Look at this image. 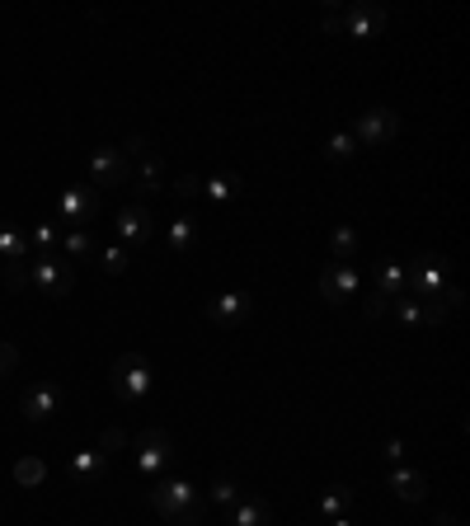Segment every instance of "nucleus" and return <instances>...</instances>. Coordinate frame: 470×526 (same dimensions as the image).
I'll return each mask as SVG.
<instances>
[{"label":"nucleus","mask_w":470,"mask_h":526,"mask_svg":"<svg viewBox=\"0 0 470 526\" xmlns=\"http://www.w3.org/2000/svg\"><path fill=\"white\" fill-rule=\"evenodd\" d=\"M151 508L174 526H203V489H193L188 480H156Z\"/></svg>","instance_id":"obj_1"},{"label":"nucleus","mask_w":470,"mask_h":526,"mask_svg":"<svg viewBox=\"0 0 470 526\" xmlns=\"http://www.w3.org/2000/svg\"><path fill=\"white\" fill-rule=\"evenodd\" d=\"M320 29L325 33H344L353 43H367V38H381L386 33V10L381 5H344V10H334L329 5L325 15H320Z\"/></svg>","instance_id":"obj_2"},{"label":"nucleus","mask_w":470,"mask_h":526,"mask_svg":"<svg viewBox=\"0 0 470 526\" xmlns=\"http://www.w3.org/2000/svg\"><path fill=\"white\" fill-rule=\"evenodd\" d=\"M113 395L127 404V409H137L141 400H151V390H156V376H151V362L141 353H123L118 362H113Z\"/></svg>","instance_id":"obj_3"},{"label":"nucleus","mask_w":470,"mask_h":526,"mask_svg":"<svg viewBox=\"0 0 470 526\" xmlns=\"http://www.w3.org/2000/svg\"><path fill=\"white\" fill-rule=\"evenodd\" d=\"M405 292H409V268L395 259V254H381V259H376L372 296H367V320H381V315L391 310V301H400Z\"/></svg>","instance_id":"obj_4"},{"label":"nucleus","mask_w":470,"mask_h":526,"mask_svg":"<svg viewBox=\"0 0 470 526\" xmlns=\"http://www.w3.org/2000/svg\"><path fill=\"white\" fill-rule=\"evenodd\" d=\"M29 287L47 301H62L76 287V263H66L62 254H29Z\"/></svg>","instance_id":"obj_5"},{"label":"nucleus","mask_w":470,"mask_h":526,"mask_svg":"<svg viewBox=\"0 0 470 526\" xmlns=\"http://www.w3.org/2000/svg\"><path fill=\"white\" fill-rule=\"evenodd\" d=\"M127 160H137V174H132V184H137L141 198H156V193H165V165H160V151L151 137H127L123 146ZM137 198V202H141Z\"/></svg>","instance_id":"obj_6"},{"label":"nucleus","mask_w":470,"mask_h":526,"mask_svg":"<svg viewBox=\"0 0 470 526\" xmlns=\"http://www.w3.org/2000/svg\"><path fill=\"white\" fill-rule=\"evenodd\" d=\"M170 461H174V437L165 433V428H146V433L132 442V465H137L141 480H160Z\"/></svg>","instance_id":"obj_7"},{"label":"nucleus","mask_w":470,"mask_h":526,"mask_svg":"<svg viewBox=\"0 0 470 526\" xmlns=\"http://www.w3.org/2000/svg\"><path fill=\"white\" fill-rule=\"evenodd\" d=\"M452 263L433 254V249H423L419 259H414V273H409V296H419V301H442V292L452 287Z\"/></svg>","instance_id":"obj_8"},{"label":"nucleus","mask_w":470,"mask_h":526,"mask_svg":"<svg viewBox=\"0 0 470 526\" xmlns=\"http://www.w3.org/2000/svg\"><path fill=\"white\" fill-rule=\"evenodd\" d=\"M57 217H62L66 231H90L94 221H99V188H90V184L62 188V198H57Z\"/></svg>","instance_id":"obj_9"},{"label":"nucleus","mask_w":470,"mask_h":526,"mask_svg":"<svg viewBox=\"0 0 470 526\" xmlns=\"http://www.w3.org/2000/svg\"><path fill=\"white\" fill-rule=\"evenodd\" d=\"M113 231H118V245H123L127 254L146 249L151 240H156V221H151V207H146V202H127V207H118V217H113Z\"/></svg>","instance_id":"obj_10"},{"label":"nucleus","mask_w":470,"mask_h":526,"mask_svg":"<svg viewBox=\"0 0 470 526\" xmlns=\"http://www.w3.org/2000/svg\"><path fill=\"white\" fill-rule=\"evenodd\" d=\"M362 292V268L348 259H329L325 268H320V296H325L329 306H344V301H353V296Z\"/></svg>","instance_id":"obj_11"},{"label":"nucleus","mask_w":470,"mask_h":526,"mask_svg":"<svg viewBox=\"0 0 470 526\" xmlns=\"http://www.w3.org/2000/svg\"><path fill=\"white\" fill-rule=\"evenodd\" d=\"M400 137V113L395 109H367L353 123V141H358V151H376V146H391Z\"/></svg>","instance_id":"obj_12"},{"label":"nucleus","mask_w":470,"mask_h":526,"mask_svg":"<svg viewBox=\"0 0 470 526\" xmlns=\"http://www.w3.org/2000/svg\"><path fill=\"white\" fill-rule=\"evenodd\" d=\"M203 315L212 325H226V329H240L245 320L254 315V292L250 287H235V292H221L203 306Z\"/></svg>","instance_id":"obj_13"},{"label":"nucleus","mask_w":470,"mask_h":526,"mask_svg":"<svg viewBox=\"0 0 470 526\" xmlns=\"http://www.w3.org/2000/svg\"><path fill=\"white\" fill-rule=\"evenodd\" d=\"M127 179H132V165H127L123 146H99L90 155V179H85L90 188H123Z\"/></svg>","instance_id":"obj_14"},{"label":"nucleus","mask_w":470,"mask_h":526,"mask_svg":"<svg viewBox=\"0 0 470 526\" xmlns=\"http://www.w3.org/2000/svg\"><path fill=\"white\" fill-rule=\"evenodd\" d=\"M19 409L29 423H47L52 414H62V386L57 381H33L24 395H19Z\"/></svg>","instance_id":"obj_15"},{"label":"nucleus","mask_w":470,"mask_h":526,"mask_svg":"<svg viewBox=\"0 0 470 526\" xmlns=\"http://www.w3.org/2000/svg\"><path fill=\"white\" fill-rule=\"evenodd\" d=\"M165 249H170V254H179V259H184V254H193V249H198V217L179 212V217L165 226Z\"/></svg>","instance_id":"obj_16"},{"label":"nucleus","mask_w":470,"mask_h":526,"mask_svg":"<svg viewBox=\"0 0 470 526\" xmlns=\"http://www.w3.org/2000/svg\"><path fill=\"white\" fill-rule=\"evenodd\" d=\"M245 193V184L235 179V174H207V179H198V198H207L212 207H226V202H235Z\"/></svg>","instance_id":"obj_17"},{"label":"nucleus","mask_w":470,"mask_h":526,"mask_svg":"<svg viewBox=\"0 0 470 526\" xmlns=\"http://www.w3.org/2000/svg\"><path fill=\"white\" fill-rule=\"evenodd\" d=\"M15 263H29V231L5 221L0 226V268H15Z\"/></svg>","instance_id":"obj_18"},{"label":"nucleus","mask_w":470,"mask_h":526,"mask_svg":"<svg viewBox=\"0 0 470 526\" xmlns=\"http://www.w3.org/2000/svg\"><path fill=\"white\" fill-rule=\"evenodd\" d=\"M104 465H109V456H104V451H71L66 475H71L76 484H94L99 475H104Z\"/></svg>","instance_id":"obj_19"},{"label":"nucleus","mask_w":470,"mask_h":526,"mask_svg":"<svg viewBox=\"0 0 470 526\" xmlns=\"http://www.w3.org/2000/svg\"><path fill=\"white\" fill-rule=\"evenodd\" d=\"M226 522H231V526H268V522H273V508H268V498L245 494L231 508V517H226Z\"/></svg>","instance_id":"obj_20"},{"label":"nucleus","mask_w":470,"mask_h":526,"mask_svg":"<svg viewBox=\"0 0 470 526\" xmlns=\"http://www.w3.org/2000/svg\"><path fill=\"white\" fill-rule=\"evenodd\" d=\"M391 494L405 498V503H423V498H428V480H423L419 470H405V465H395V470H391Z\"/></svg>","instance_id":"obj_21"},{"label":"nucleus","mask_w":470,"mask_h":526,"mask_svg":"<svg viewBox=\"0 0 470 526\" xmlns=\"http://www.w3.org/2000/svg\"><path fill=\"white\" fill-rule=\"evenodd\" d=\"M386 315H395V325L400 329H428V306H423L419 296H400V301H391V310Z\"/></svg>","instance_id":"obj_22"},{"label":"nucleus","mask_w":470,"mask_h":526,"mask_svg":"<svg viewBox=\"0 0 470 526\" xmlns=\"http://www.w3.org/2000/svg\"><path fill=\"white\" fill-rule=\"evenodd\" d=\"M66 263H85L90 254H99L94 245V231H62V249H57Z\"/></svg>","instance_id":"obj_23"},{"label":"nucleus","mask_w":470,"mask_h":526,"mask_svg":"<svg viewBox=\"0 0 470 526\" xmlns=\"http://www.w3.org/2000/svg\"><path fill=\"white\" fill-rule=\"evenodd\" d=\"M353 503H358V494H353L348 484H334V489H325V494H320V517H325V522H334V517H348V508H353Z\"/></svg>","instance_id":"obj_24"},{"label":"nucleus","mask_w":470,"mask_h":526,"mask_svg":"<svg viewBox=\"0 0 470 526\" xmlns=\"http://www.w3.org/2000/svg\"><path fill=\"white\" fill-rule=\"evenodd\" d=\"M62 249V221H38L29 231V254H57Z\"/></svg>","instance_id":"obj_25"},{"label":"nucleus","mask_w":470,"mask_h":526,"mask_svg":"<svg viewBox=\"0 0 470 526\" xmlns=\"http://www.w3.org/2000/svg\"><path fill=\"white\" fill-rule=\"evenodd\" d=\"M329 254H334V259H358V231H353V226H334V231H329Z\"/></svg>","instance_id":"obj_26"},{"label":"nucleus","mask_w":470,"mask_h":526,"mask_svg":"<svg viewBox=\"0 0 470 526\" xmlns=\"http://www.w3.org/2000/svg\"><path fill=\"white\" fill-rule=\"evenodd\" d=\"M43 480H47V465L38 461V456H19L15 461V484L19 489H38Z\"/></svg>","instance_id":"obj_27"},{"label":"nucleus","mask_w":470,"mask_h":526,"mask_svg":"<svg viewBox=\"0 0 470 526\" xmlns=\"http://www.w3.org/2000/svg\"><path fill=\"white\" fill-rule=\"evenodd\" d=\"M358 155V141H353V132H334V137L325 141V160L329 165H348Z\"/></svg>","instance_id":"obj_28"},{"label":"nucleus","mask_w":470,"mask_h":526,"mask_svg":"<svg viewBox=\"0 0 470 526\" xmlns=\"http://www.w3.org/2000/svg\"><path fill=\"white\" fill-rule=\"evenodd\" d=\"M240 498H245V489H240L235 480H226V475L212 480V489H207V503H212V508H235Z\"/></svg>","instance_id":"obj_29"},{"label":"nucleus","mask_w":470,"mask_h":526,"mask_svg":"<svg viewBox=\"0 0 470 526\" xmlns=\"http://www.w3.org/2000/svg\"><path fill=\"white\" fill-rule=\"evenodd\" d=\"M127 263H132V254H127V249L118 245V240L99 249V268H104L109 278H123V273H127Z\"/></svg>","instance_id":"obj_30"},{"label":"nucleus","mask_w":470,"mask_h":526,"mask_svg":"<svg viewBox=\"0 0 470 526\" xmlns=\"http://www.w3.org/2000/svg\"><path fill=\"white\" fill-rule=\"evenodd\" d=\"M19 362H24V357H19L15 343L0 339V381H5V376H15V372H19Z\"/></svg>","instance_id":"obj_31"},{"label":"nucleus","mask_w":470,"mask_h":526,"mask_svg":"<svg viewBox=\"0 0 470 526\" xmlns=\"http://www.w3.org/2000/svg\"><path fill=\"white\" fill-rule=\"evenodd\" d=\"M381 456H386L391 465H405V442H400V437H391V442L381 447Z\"/></svg>","instance_id":"obj_32"},{"label":"nucleus","mask_w":470,"mask_h":526,"mask_svg":"<svg viewBox=\"0 0 470 526\" xmlns=\"http://www.w3.org/2000/svg\"><path fill=\"white\" fill-rule=\"evenodd\" d=\"M174 193H179V198H198V174H179Z\"/></svg>","instance_id":"obj_33"},{"label":"nucleus","mask_w":470,"mask_h":526,"mask_svg":"<svg viewBox=\"0 0 470 526\" xmlns=\"http://www.w3.org/2000/svg\"><path fill=\"white\" fill-rule=\"evenodd\" d=\"M118 447H123V428H109V433H104V447H99V451L109 456V451H118Z\"/></svg>","instance_id":"obj_34"},{"label":"nucleus","mask_w":470,"mask_h":526,"mask_svg":"<svg viewBox=\"0 0 470 526\" xmlns=\"http://www.w3.org/2000/svg\"><path fill=\"white\" fill-rule=\"evenodd\" d=\"M433 526H461V517H456V512H438V522Z\"/></svg>","instance_id":"obj_35"},{"label":"nucleus","mask_w":470,"mask_h":526,"mask_svg":"<svg viewBox=\"0 0 470 526\" xmlns=\"http://www.w3.org/2000/svg\"><path fill=\"white\" fill-rule=\"evenodd\" d=\"M329 526H353V522H348V517H334V522H329Z\"/></svg>","instance_id":"obj_36"}]
</instances>
